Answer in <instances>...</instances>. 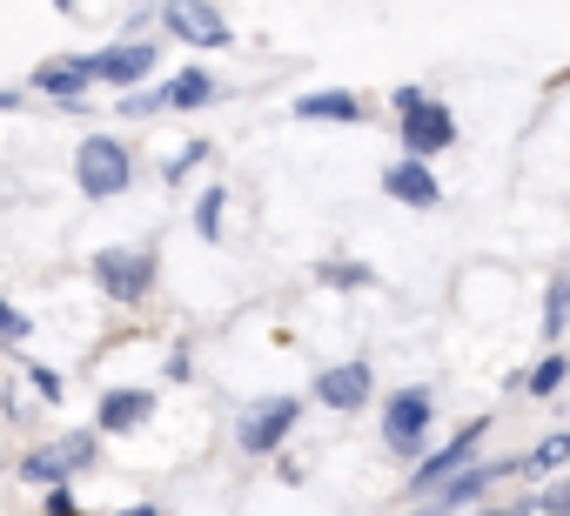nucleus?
I'll use <instances>...</instances> for the list:
<instances>
[{
    "label": "nucleus",
    "mask_w": 570,
    "mask_h": 516,
    "mask_svg": "<svg viewBox=\"0 0 570 516\" xmlns=\"http://www.w3.org/2000/svg\"><path fill=\"white\" fill-rule=\"evenodd\" d=\"M75 175H81V188H88L95 201H108V195H121V188L135 181V161H128V148H121V141L88 135V141H81V155H75Z\"/></svg>",
    "instance_id": "f257e3e1"
},
{
    "label": "nucleus",
    "mask_w": 570,
    "mask_h": 516,
    "mask_svg": "<svg viewBox=\"0 0 570 516\" xmlns=\"http://www.w3.org/2000/svg\"><path fill=\"white\" fill-rule=\"evenodd\" d=\"M155 276V255L148 248H101L95 255V282L108 289V302H141Z\"/></svg>",
    "instance_id": "f03ea898"
},
{
    "label": "nucleus",
    "mask_w": 570,
    "mask_h": 516,
    "mask_svg": "<svg viewBox=\"0 0 570 516\" xmlns=\"http://www.w3.org/2000/svg\"><path fill=\"white\" fill-rule=\"evenodd\" d=\"M430 416H436L430 389H396V396L383 403V443H390L396 456H416V449H423V429H430Z\"/></svg>",
    "instance_id": "7ed1b4c3"
},
{
    "label": "nucleus",
    "mask_w": 570,
    "mask_h": 516,
    "mask_svg": "<svg viewBox=\"0 0 570 516\" xmlns=\"http://www.w3.org/2000/svg\"><path fill=\"white\" fill-rule=\"evenodd\" d=\"M296 416H303L296 396H268V403H255V409L242 416V449H248V456H268L282 436L296 429Z\"/></svg>",
    "instance_id": "20e7f679"
},
{
    "label": "nucleus",
    "mask_w": 570,
    "mask_h": 516,
    "mask_svg": "<svg viewBox=\"0 0 570 516\" xmlns=\"http://www.w3.org/2000/svg\"><path fill=\"white\" fill-rule=\"evenodd\" d=\"M161 21H168V34H181V41H195V48H228V41H235L228 21L208 8V0H168Z\"/></svg>",
    "instance_id": "39448f33"
},
{
    "label": "nucleus",
    "mask_w": 570,
    "mask_h": 516,
    "mask_svg": "<svg viewBox=\"0 0 570 516\" xmlns=\"http://www.w3.org/2000/svg\"><path fill=\"white\" fill-rule=\"evenodd\" d=\"M450 141H456V121H450V108H443V101H423L416 115H403V148H410V161L443 155Z\"/></svg>",
    "instance_id": "423d86ee"
},
{
    "label": "nucleus",
    "mask_w": 570,
    "mask_h": 516,
    "mask_svg": "<svg viewBox=\"0 0 570 516\" xmlns=\"http://www.w3.org/2000/svg\"><path fill=\"white\" fill-rule=\"evenodd\" d=\"M316 403H330V409H363V403H370V363H336V369H323V376H316Z\"/></svg>",
    "instance_id": "0eeeda50"
},
{
    "label": "nucleus",
    "mask_w": 570,
    "mask_h": 516,
    "mask_svg": "<svg viewBox=\"0 0 570 516\" xmlns=\"http://www.w3.org/2000/svg\"><path fill=\"white\" fill-rule=\"evenodd\" d=\"M476 443H483V423L456 429V436H450V443H443V449H436V456H430L416 476H410V483H416V489H436L443 476H463V463H470V449H476Z\"/></svg>",
    "instance_id": "6e6552de"
},
{
    "label": "nucleus",
    "mask_w": 570,
    "mask_h": 516,
    "mask_svg": "<svg viewBox=\"0 0 570 516\" xmlns=\"http://www.w3.org/2000/svg\"><path fill=\"white\" fill-rule=\"evenodd\" d=\"M88 61H95V81H141L155 68V48L148 41H121L108 54H88Z\"/></svg>",
    "instance_id": "1a4fd4ad"
},
{
    "label": "nucleus",
    "mask_w": 570,
    "mask_h": 516,
    "mask_svg": "<svg viewBox=\"0 0 570 516\" xmlns=\"http://www.w3.org/2000/svg\"><path fill=\"white\" fill-rule=\"evenodd\" d=\"M88 81H95V61H88V54H68V61L35 68V88H41V95H55V101H75Z\"/></svg>",
    "instance_id": "9d476101"
},
{
    "label": "nucleus",
    "mask_w": 570,
    "mask_h": 516,
    "mask_svg": "<svg viewBox=\"0 0 570 516\" xmlns=\"http://www.w3.org/2000/svg\"><path fill=\"white\" fill-rule=\"evenodd\" d=\"M383 188H390L396 201H410V208H436V201H443V188H436V175H430L423 161H396V168L383 175Z\"/></svg>",
    "instance_id": "9b49d317"
},
{
    "label": "nucleus",
    "mask_w": 570,
    "mask_h": 516,
    "mask_svg": "<svg viewBox=\"0 0 570 516\" xmlns=\"http://www.w3.org/2000/svg\"><path fill=\"white\" fill-rule=\"evenodd\" d=\"M148 409H155V396L148 389H108L101 396V429H135V423H148Z\"/></svg>",
    "instance_id": "f8f14e48"
},
{
    "label": "nucleus",
    "mask_w": 570,
    "mask_h": 516,
    "mask_svg": "<svg viewBox=\"0 0 570 516\" xmlns=\"http://www.w3.org/2000/svg\"><path fill=\"white\" fill-rule=\"evenodd\" d=\"M296 115H303V121H363V101L336 88V95H303Z\"/></svg>",
    "instance_id": "ddd939ff"
},
{
    "label": "nucleus",
    "mask_w": 570,
    "mask_h": 516,
    "mask_svg": "<svg viewBox=\"0 0 570 516\" xmlns=\"http://www.w3.org/2000/svg\"><path fill=\"white\" fill-rule=\"evenodd\" d=\"M208 101H215V75L181 68V75L168 81V108H208Z\"/></svg>",
    "instance_id": "4468645a"
},
{
    "label": "nucleus",
    "mask_w": 570,
    "mask_h": 516,
    "mask_svg": "<svg viewBox=\"0 0 570 516\" xmlns=\"http://www.w3.org/2000/svg\"><path fill=\"white\" fill-rule=\"evenodd\" d=\"M95 449H101V443H95L88 429H75V436H61L48 456H55V469H61V476H75V469H88V463H95Z\"/></svg>",
    "instance_id": "2eb2a0df"
},
{
    "label": "nucleus",
    "mask_w": 570,
    "mask_h": 516,
    "mask_svg": "<svg viewBox=\"0 0 570 516\" xmlns=\"http://www.w3.org/2000/svg\"><path fill=\"white\" fill-rule=\"evenodd\" d=\"M570 463V436H550V443H537L530 456H523V476H550V469H563Z\"/></svg>",
    "instance_id": "dca6fc26"
},
{
    "label": "nucleus",
    "mask_w": 570,
    "mask_h": 516,
    "mask_svg": "<svg viewBox=\"0 0 570 516\" xmlns=\"http://www.w3.org/2000/svg\"><path fill=\"white\" fill-rule=\"evenodd\" d=\"M570 322V276H557L550 282V302H543V336H557Z\"/></svg>",
    "instance_id": "f3484780"
},
{
    "label": "nucleus",
    "mask_w": 570,
    "mask_h": 516,
    "mask_svg": "<svg viewBox=\"0 0 570 516\" xmlns=\"http://www.w3.org/2000/svg\"><path fill=\"white\" fill-rule=\"evenodd\" d=\"M557 383H563V356H543V363L523 376V389H530V396H550Z\"/></svg>",
    "instance_id": "a211bd4d"
},
{
    "label": "nucleus",
    "mask_w": 570,
    "mask_h": 516,
    "mask_svg": "<svg viewBox=\"0 0 570 516\" xmlns=\"http://www.w3.org/2000/svg\"><path fill=\"white\" fill-rule=\"evenodd\" d=\"M28 336H35V322L14 302H0V343H28Z\"/></svg>",
    "instance_id": "6ab92c4d"
},
{
    "label": "nucleus",
    "mask_w": 570,
    "mask_h": 516,
    "mask_svg": "<svg viewBox=\"0 0 570 516\" xmlns=\"http://www.w3.org/2000/svg\"><path fill=\"white\" fill-rule=\"evenodd\" d=\"M195 221H202V235H208V241L222 235V188H208V195H202V208H195Z\"/></svg>",
    "instance_id": "aec40b11"
},
{
    "label": "nucleus",
    "mask_w": 570,
    "mask_h": 516,
    "mask_svg": "<svg viewBox=\"0 0 570 516\" xmlns=\"http://www.w3.org/2000/svg\"><path fill=\"white\" fill-rule=\"evenodd\" d=\"M155 108H168V88L161 95H121V115H155Z\"/></svg>",
    "instance_id": "412c9836"
},
{
    "label": "nucleus",
    "mask_w": 570,
    "mask_h": 516,
    "mask_svg": "<svg viewBox=\"0 0 570 516\" xmlns=\"http://www.w3.org/2000/svg\"><path fill=\"white\" fill-rule=\"evenodd\" d=\"M530 509H543V516H570V483H563V489H543V503H530Z\"/></svg>",
    "instance_id": "4be33fe9"
},
{
    "label": "nucleus",
    "mask_w": 570,
    "mask_h": 516,
    "mask_svg": "<svg viewBox=\"0 0 570 516\" xmlns=\"http://www.w3.org/2000/svg\"><path fill=\"white\" fill-rule=\"evenodd\" d=\"M202 155H208V148H202V141H195V148H181V155H175V161H168V181H181V175H188V168H195V161H202Z\"/></svg>",
    "instance_id": "5701e85b"
},
{
    "label": "nucleus",
    "mask_w": 570,
    "mask_h": 516,
    "mask_svg": "<svg viewBox=\"0 0 570 516\" xmlns=\"http://www.w3.org/2000/svg\"><path fill=\"white\" fill-rule=\"evenodd\" d=\"M423 101H430V95H423V88H396V115H416V108H423Z\"/></svg>",
    "instance_id": "b1692460"
},
{
    "label": "nucleus",
    "mask_w": 570,
    "mask_h": 516,
    "mask_svg": "<svg viewBox=\"0 0 570 516\" xmlns=\"http://www.w3.org/2000/svg\"><path fill=\"white\" fill-rule=\"evenodd\" d=\"M330 282H370V269H356V262H336V269H323Z\"/></svg>",
    "instance_id": "393cba45"
},
{
    "label": "nucleus",
    "mask_w": 570,
    "mask_h": 516,
    "mask_svg": "<svg viewBox=\"0 0 570 516\" xmlns=\"http://www.w3.org/2000/svg\"><path fill=\"white\" fill-rule=\"evenodd\" d=\"M48 516H75V496H68V489H61V483H55V489H48Z\"/></svg>",
    "instance_id": "a878e982"
},
{
    "label": "nucleus",
    "mask_w": 570,
    "mask_h": 516,
    "mask_svg": "<svg viewBox=\"0 0 570 516\" xmlns=\"http://www.w3.org/2000/svg\"><path fill=\"white\" fill-rule=\"evenodd\" d=\"M121 516H155V503H135V509H121Z\"/></svg>",
    "instance_id": "bb28decb"
},
{
    "label": "nucleus",
    "mask_w": 570,
    "mask_h": 516,
    "mask_svg": "<svg viewBox=\"0 0 570 516\" xmlns=\"http://www.w3.org/2000/svg\"><path fill=\"white\" fill-rule=\"evenodd\" d=\"M523 509H530V503H523ZM523 509H490V516H523Z\"/></svg>",
    "instance_id": "cd10ccee"
}]
</instances>
